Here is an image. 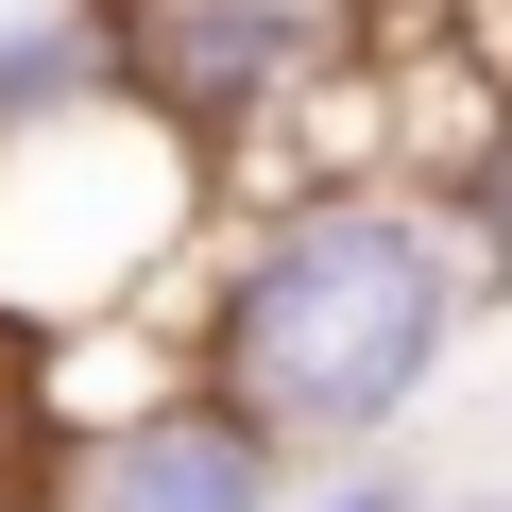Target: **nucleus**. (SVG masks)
Wrapping results in <instances>:
<instances>
[{"instance_id":"1","label":"nucleus","mask_w":512,"mask_h":512,"mask_svg":"<svg viewBox=\"0 0 512 512\" xmlns=\"http://www.w3.org/2000/svg\"><path fill=\"white\" fill-rule=\"evenodd\" d=\"M171 308H188V393H222L291 478H342L410 444L495 274L427 188H256L222 205L205 274Z\"/></svg>"},{"instance_id":"2","label":"nucleus","mask_w":512,"mask_h":512,"mask_svg":"<svg viewBox=\"0 0 512 512\" xmlns=\"http://www.w3.org/2000/svg\"><path fill=\"white\" fill-rule=\"evenodd\" d=\"M205 239H222V171L137 86L0 120V342L18 359L103 342L120 308H171L205 274Z\"/></svg>"},{"instance_id":"3","label":"nucleus","mask_w":512,"mask_h":512,"mask_svg":"<svg viewBox=\"0 0 512 512\" xmlns=\"http://www.w3.org/2000/svg\"><path fill=\"white\" fill-rule=\"evenodd\" d=\"M52 512H291V461L222 393H154V410L52 444Z\"/></svg>"},{"instance_id":"4","label":"nucleus","mask_w":512,"mask_h":512,"mask_svg":"<svg viewBox=\"0 0 512 512\" xmlns=\"http://www.w3.org/2000/svg\"><path fill=\"white\" fill-rule=\"evenodd\" d=\"M291 512H427V478H410V444H393V461H342L325 495L291 478Z\"/></svg>"},{"instance_id":"5","label":"nucleus","mask_w":512,"mask_h":512,"mask_svg":"<svg viewBox=\"0 0 512 512\" xmlns=\"http://www.w3.org/2000/svg\"><path fill=\"white\" fill-rule=\"evenodd\" d=\"M495 69H512V18H495Z\"/></svg>"}]
</instances>
